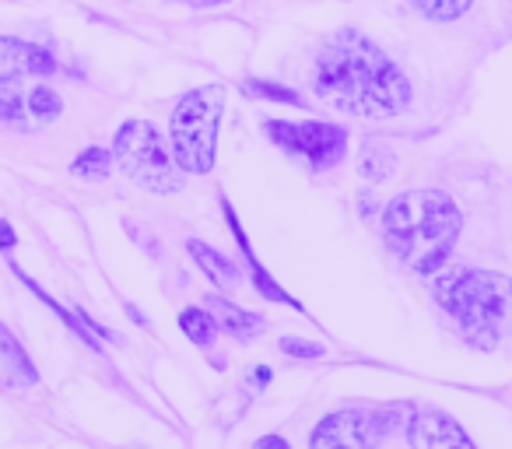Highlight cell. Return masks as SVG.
Returning a JSON list of instances; mask_svg holds the SVG:
<instances>
[{
    "instance_id": "6da1fadb",
    "label": "cell",
    "mask_w": 512,
    "mask_h": 449,
    "mask_svg": "<svg viewBox=\"0 0 512 449\" xmlns=\"http://www.w3.org/2000/svg\"><path fill=\"white\" fill-rule=\"evenodd\" d=\"M313 88L327 106L369 120H386L411 106L407 74L355 29H341L323 43L313 67Z\"/></svg>"
},
{
    "instance_id": "7a4b0ae2",
    "label": "cell",
    "mask_w": 512,
    "mask_h": 449,
    "mask_svg": "<svg viewBox=\"0 0 512 449\" xmlns=\"http://www.w3.org/2000/svg\"><path fill=\"white\" fill-rule=\"evenodd\" d=\"M460 229V207L442 190H407L383 211V239L390 253L425 278L446 267Z\"/></svg>"
},
{
    "instance_id": "3957f363",
    "label": "cell",
    "mask_w": 512,
    "mask_h": 449,
    "mask_svg": "<svg viewBox=\"0 0 512 449\" xmlns=\"http://www.w3.org/2000/svg\"><path fill=\"white\" fill-rule=\"evenodd\" d=\"M442 309L453 316L467 344L491 351L509 320V281L495 271H456L439 288Z\"/></svg>"
},
{
    "instance_id": "277c9868",
    "label": "cell",
    "mask_w": 512,
    "mask_h": 449,
    "mask_svg": "<svg viewBox=\"0 0 512 449\" xmlns=\"http://www.w3.org/2000/svg\"><path fill=\"white\" fill-rule=\"evenodd\" d=\"M221 113H225V85H200L176 102L169 120V141L172 158L183 172L204 176L214 169Z\"/></svg>"
},
{
    "instance_id": "5b68a950",
    "label": "cell",
    "mask_w": 512,
    "mask_h": 449,
    "mask_svg": "<svg viewBox=\"0 0 512 449\" xmlns=\"http://www.w3.org/2000/svg\"><path fill=\"white\" fill-rule=\"evenodd\" d=\"M116 169L151 193H176L183 186V169L169 155V144L148 120H127L113 141Z\"/></svg>"
},
{
    "instance_id": "8992f818",
    "label": "cell",
    "mask_w": 512,
    "mask_h": 449,
    "mask_svg": "<svg viewBox=\"0 0 512 449\" xmlns=\"http://www.w3.org/2000/svg\"><path fill=\"white\" fill-rule=\"evenodd\" d=\"M267 137L278 144L281 151L302 158L313 172L334 169L348 155V130L334 127V123H285V120H267Z\"/></svg>"
},
{
    "instance_id": "52a82bcc",
    "label": "cell",
    "mask_w": 512,
    "mask_h": 449,
    "mask_svg": "<svg viewBox=\"0 0 512 449\" xmlns=\"http://www.w3.org/2000/svg\"><path fill=\"white\" fill-rule=\"evenodd\" d=\"M64 113V99L50 85H4L0 92V123L15 130H39Z\"/></svg>"
},
{
    "instance_id": "ba28073f",
    "label": "cell",
    "mask_w": 512,
    "mask_h": 449,
    "mask_svg": "<svg viewBox=\"0 0 512 449\" xmlns=\"http://www.w3.org/2000/svg\"><path fill=\"white\" fill-rule=\"evenodd\" d=\"M316 449L323 446H344V449H369L379 446V432L376 421H372V411H341V414H327L320 421L313 435H309Z\"/></svg>"
},
{
    "instance_id": "9c48e42d",
    "label": "cell",
    "mask_w": 512,
    "mask_h": 449,
    "mask_svg": "<svg viewBox=\"0 0 512 449\" xmlns=\"http://www.w3.org/2000/svg\"><path fill=\"white\" fill-rule=\"evenodd\" d=\"M57 71V57L50 50L36 43H25V39L0 36V88L11 85L18 78H46V74Z\"/></svg>"
},
{
    "instance_id": "30bf717a",
    "label": "cell",
    "mask_w": 512,
    "mask_h": 449,
    "mask_svg": "<svg viewBox=\"0 0 512 449\" xmlns=\"http://www.w3.org/2000/svg\"><path fill=\"white\" fill-rule=\"evenodd\" d=\"M407 439H411L414 449H470V435L456 425L449 414L435 411V407H425V411L411 414V425H407Z\"/></svg>"
},
{
    "instance_id": "8fae6325",
    "label": "cell",
    "mask_w": 512,
    "mask_h": 449,
    "mask_svg": "<svg viewBox=\"0 0 512 449\" xmlns=\"http://www.w3.org/2000/svg\"><path fill=\"white\" fill-rule=\"evenodd\" d=\"M221 211H225L228 225H232V236H235V243H239V250L246 253V264H249V271H253L256 288L264 292V299H271V302H288V306L299 309V313H302V302H299V299H292V295H288L285 288L274 285L271 274H267L264 267H260V260H256V253H253V246H249V239H246V232H242V225L235 221V211H232V204H228V200H221Z\"/></svg>"
},
{
    "instance_id": "7c38bea8",
    "label": "cell",
    "mask_w": 512,
    "mask_h": 449,
    "mask_svg": "<svg viewBox=\"0 0 512 449\" xmlns=\"http://www.w3.org/2000/svg\"><path fill=\"white\" fill-rule=\"evenodd\" d=\"M204 306H207V313L214 316L218 330H225V334L235 337V341H253V337L264 330V320H260V316H253V313H246V309L232 306V302L221 299V295H211Z\"/></svg>"
},
{
    "instance_id": "4fadbf2b",
    "label": "cell",
    "mask_w": 512,
    "mask_h": 449,
    "mask_svg": "<svg viewBox=\"0 0 512 449\" xmlns=\"http://www.w3.org/2000/svg\"><path fill=\"white\" fill-rule=\"evenodd\" d=\"M186 250H190V257L197 260L200 271H204L207 278L214 281V285L228 288V292L239 285V267H235L232 260L225 257V253H218L214 246L200 243V239H190V243H186Z\"/></svg>"
},
{
    "instance_id": "5bb4252c",
    "label": "cell",
    "mask_w": 512,
    "mask_h": 449,
    "mask_svg": "<svg viewBox=\"0 0 512 449\" xmlns=\"http://www.w3.org/2000/svg\"><path fill=\"white\" fill-rule=\"evenodd\" d=\"M0 355H4V365L11 369V379H15L18 386H36L39 383V372L32 369L29 355H25V348L15 341V334H11L8 327H0Z\"/></svg>"
},
{
    "instance_id": "9a60e30c",
    "label": "cell",
    "mask_w": 512,
    "mask_h": 449,
    "mask_svg": "<svg viewBox=\"0 0 512 449\" xmlns=\"http://www.w3.org/2000/svg\"><path fill=\"white\" fill-rule=\"evenodd\" d=\"M393 169H397V155H393V148H386L383 141L365 144L362 162H358V172H362L365 179H372V183H383Z\"/></svg>"
},
{
    "instance_id": "2e32d148",
    "label": "cell",
    "mask_w": 512,
    "mask_h": 449,
    "mask_svg": "<svg viewBox=\"0 0 512 449\" xmlns=\"http://www.w3.org/2000/svg\"><path fill=\"white\" fill-rule=\"evenodd\" d=\"M179 327H183V334L190 337L193 344H200V348H211L214 337H218V323H214V316L200 306L183 309V313H179Z\"/></svg>"
},
{
    "instance_id": "e0dca14e",
    "label": "cell",
    "mask_w": 512,
    "mask_h": 449,
    "mask_svg": "<svg viewBox=\"0 0 512 449\" xmlns=\"http://www.w3.org/2000/svg\"><path fill=\"white\" fill-rule=\"evenodd\" d=\"M109 169H113V155L106 148H88L71 162V172L78 179H106Z\"/></svg>"
},
{
    "instance_id": "ac0fdd59",
    "label": "cell",
    "mask_w": 512,
    "mask_h": 449,
    "mask_svg": "<svg viewBox=\"0 0 512 449\" xmlns=\"http://www.w3.org/2000/svg\"><path fill=\"white\" fill-rule=\"evenodd\" d=\"M474 0H411V8L418 15L432 18V22H453V18L467 15Z\"/></svg>"
},
{
    "instance_id": "d6986e66",
    "label": "cell",
    "mask_w": 512,
    "mask_h": 449,
    "mask_svg": "<svg viewBox=\"0 0 512 449\" xmlns=\"http://www.w3.org/2000/svg\"><path fill=\"white\" fill-rule=\"evenodd\" d=\"M242 92H246L249 99H271V102H285V106H306L299 92H292V88H285V85H274V81L246 78L242 81Z\"/></svg>"
},
{
    "instance_id": "ffe728a7",
    "label": "cell",
    "mask_w": 512,
    "mask_h": 449,
    "mask_svg": "<svg viewBox=\"0 0 512 449\" xmlns=\"http://www.w3.org/2000/svg\"><path fill=\"white\" fill-rule=\"evenodd\" d=\"M278 348L285 351V355H292V358H320L323 355V344L302 341V337H281Z\"/></svg>"
},
{
    "instance_id": "44dd1931",
    "label": "cell",
    "mask_w": 512,
    "mask_h": 449,
    "mask_svg": "<svg viewBox=\"0 0 512 449\" xmlns=\"http://www.w3.org/2000/svg\"><path fill=\"white\" fill-rule=\"evenodd\" d=\"M267 383H271V369H264V365H260V369H253V372L246 376V390H256V393H260Z\"/></svg>"
},
{
    "instance_id": "7402d4cb",
    "label": "cell",
    "mask_w": 512,
    "mask_h": 449,
    "mask_svg": "<svg viewBox=\"0 0 512 449\" xmlns=\"http://www.w3.org/2000/svg\"><path fill=\"white\" fill-rule=\"evenodd\" d=\"M15 246H18L15 229H11L8 221H0V250H15Z\"/></svg>"
},
{
    "instance_id": "603a6c76",
    "label": "cell",
    "mask_w": 512,
    "mask_h": 449,
    "mask_svg": "<svg viewBox=\"0 0 512 449\" xmlns=\"http://www.w3.org/2000/svg\"><path fill=\"white\" fill-rule=\"evenodd\" d=\"M256 449H288V439H278V435H267V439H256Z\"/></svg>"
},
{
    "instance_id": "cb8c5ba5",
    "label": "cell",
    "mask_w": 512,
    "mask_h": 449,
    "mask_svg": "<svg viewBox=\"0 0 512 449\" xmlns=\"http://www.w3.org/2000/svg\"><path fill=\"white\" fill-rule=\"evenodd\" d=\"M204 4H221V0H204Z\"/></svg>"
},
{
    "instance_id": "d4e9b609",
    "label": "cell",
    "mask_w": 512,
    "mask_h": 449,
    "mask_svg": "<svg viewBox=\"0 0 512 449\" xmlns=\"http://www.w3.org/2000/svg\"><path fill=\"white\" fill-rule=\"evenodd\" d=\"M509 292H512V285H509Z\"/></svg>"
}]
</instances>
